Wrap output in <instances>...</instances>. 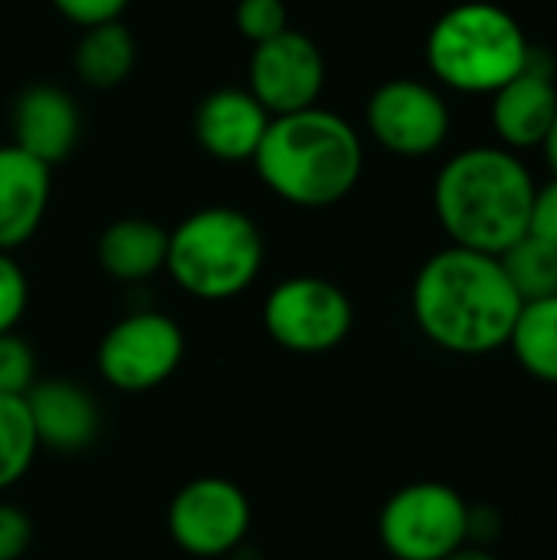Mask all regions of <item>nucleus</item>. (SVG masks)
Returning a JSON list of instances; mask_svg holds the SVG:
<instances>
[{"label": "nucleus", "mask_w": 557, "mask_h": 560, "mask_svg": "<svg viewBox=\"0 0 557 560\" xmlns=\"http://www.w3.org/2000/svg\"><path fill=\"white\" fill-rule=\"evenodd\" d=\"M529 39L519 20L489 0H466L450 7L427 36L430 72L469 95H489L522 72Z\"/></svg>", "instance_id": "obj_5"}, {"label": "nucleus", "mask_w": 557, "mask_h": 560, "mask_svg": "<svg viewBox=\"0 0 557 560\" xmlns=\"http://www.w3.org/2000/svg\"><path fill=\"white\" fill-rule=\"evenodd\" d=\"M36 351L16 331L0 335V397H26L36 384Z\"/></svg>", "instance_id": "obj_22"}, {"label": "nucleus", "mask_w": 557, "mask_h": 560, "mask_svg": "<svg viewBox=\"0 0 557 560\" xmlns=\"http://www.w3.org/2000/svg\"><path fill=\"white\" fill-rule=\"evenodd\" d=\"M23 400L43 450L72 456L89 450L102 430V413L95 397L69 377L36 381Z\"/></svg>", "instance_id": "obj_14"}, {"label": "nucleus", "mask_w": 557, "mask_h": 560, "mask_svg": "<svg viewBox=\"0 0 557 560\" xmlns=\"http://www.w3.org/2000/svg\"><path fill=\"white\" fill-rule=\"evenodd\" d=\"M509 348L525 374L542 384H557V295L522 305Z\"/></svg>", "instance_id": "obj_19"}, {"label": "nucleus", "mask_w": 557, "mask_h": 560, "mask_svg": "<svg viewBox=\"0 0 557 560\" xmlns=\"http://www.w3.org/2000/svg\"><path fill=\"white\" fill-rule=\"evenodd\" d=\"M98 266L115 282H148L167 262V230L144 217H125L102 230Z\"/></svg>", "instance_id": "obj_17"}, {"label": "nucleus", "mask_w": 557, "mask_h": 560, "mask_svg": "<svg viewBox=\"0 0 557 560\" xmlns=\"http://www.w3.org/2000/svg\"><path fill=\"white\" fill-rule=\"evenodd\" d=\"M502 538V512L496 505H469L466 515V545L492 548Z\"/></svg>", "instance_id": "obj_28"}, {"label": "nucleus", "mask_w": 557, "mask_h": 560, "mask_svg": "<svg viewBox=\"0 0 557 560\" xmlns=\"http://www.w3.org/2000/svg\"><path fill=\"white\" fill-rule=\"evenodd\" d=\"M39 440L23 397H0V495L13 489L33 466Z\"/></svg>", "instance_id": "obj_21"}, {"label": "nucleus", "mask_w": 557, "mask_h": 560, "mask_svg": "<svg viewBox=\"0 0 557 560\" xmlns=\"http://www.w3.org/2000/svg\"><path fill=\"white\" fill-rule=\"evenodd\" d=\"M499 262L522 305L557 295V249L542 243L538 236L525 233L519 243L499 253Z\"/></svg>", "instance_id": "obj_20"}, {"label": "nucleus", "mask_w": 557, "mask_h": 560, "mask_svg": "<svg viewBox=\"0 0 557 560\" xmlns=\"http://www.w3.org/2000/svg\"><path fill=\"white\" fill-rule=\"evenodd\" d=\"M187 351L181 325L154 308L118 318L98 341L95 368L121 394H148L174 377Z\"/></svg>", "instance_id": "obj_7"}, {"label": "nucleus", "mask_w": 557, "mask_h": 560, "mask_svg": "<svg viewBox=\"0 0 557 560\" xmlns=\"http://www.w3.org/2000/svg\"><path fill=\"white\" fill-rule=\"evenodd\" d=\"M13 144L43 164H62L82 138V112L62 85H26L13 102Z\"/></svg>", "instance_id": "obj_13"}, {"label": "nucleus", "mask_w": 557, "mask_h": 560, "mask_svg": "<svg viewBox=\"0 0 557 560\" xmlns=\"http://www.w3.org/2000/svg\"><path fill=\"white\" fill-rule=\"evenodd\" d=\"M371 138L401 158L433 154L450 135V108L443 95L417 79H391L368 98Z\"/></svg>", "instance_id": "obj_10"}, {"label": "nucleus", "mask_w": 557, "mask_h": 560, "mask_svg": "<svg viewBox=\"0 0 557 560\" xmlns=\"http://www.w3.org/2000/svg\"><path fill=\"white\" fill-rule=\"evenodd\" d=\"M33 545V522L30 515L13 505L0 502V560H20Z\"/></svg>", "instance_id": "obj_25"}, {"label": "nucleus", "mask_w": 557, "mask_h": 560, "mask_svg": "<svg viewBox=\"0 0 557 560\" xmlns=\"http://www.w3.org/2000/svg\"><path fill=\"white\" fill-rule=\"evenodd\" d=\"M259 180L286 203L322 210L345 200L364 171L358 131L328 108H302L269 118L253 154Z\"/></svg>", "instance_id": "obj_2"}, {"label": "nucleus", "mask_w": 557, "mask_h": 560, "mask_svg": "<svg viewBox=\"0 0 557 560\" xmlns=\"http://www.w3.org/2000/svg\"><path fill=\"white\" fill-rule=\"evenodd\" d=\"M446 560H499L492 555V548H476V545H463L456 555H450Z\"/></svg>", "instance_id": "obj_29"}, {"label": "nucleus", "mask_w": 557, "mask_h": 560, "mask_svg": "<svg viewBox=\"0 0 557 560\" xmlns=\"http://www.w3.org/2000/svg\"><path fill=\"white\" fill-rule=\"evenodd\" d=\"M535 180L506 148H466L437 174L433 207L453 246L499 256L529 233Z\"/></svg>", "instance_id": "obj_3"}, {"label": "nucleus", "mask_w": 557, "mask_h": 560, "mask_svg": "<svg viewBox=\"0 0 557 560\" xmlns=\"http://www.w3.org/2000/svg\"><path fill=\"white\" fill-rule=\"evenodd\" d=\"M69 23L76 26H98L108 20H121L128 0H49Z\"/></svg>", "instance_id": "obj_26"}, {"label": "nucleus", "mask_w": 557, "mask_h": 560, "mask_svg": "<svg viewBox=\"0 0 557 560\" xmlns=\"http://www.w3.org/2000/svg\"><path fill=\"white\" fill-rule=\"evenodd\" d=\"M529 233L538 236L542 243L557 249V177L552 184H545L542 190H535V203H532V220H529Z\"/></svg>", "instance_id": "obj_27"}, {"label": "nucleus", "mask_w": 557, "mask_h": 560, "mask_svg": "<svg viewBox=\"0 0 557 560\" xmlns=\"http://www.w3.org/2000/svg\"><path fill=\"white\" fill-rule=\"evenodd\" d=\"M138 62V43L131 30L121 20H108L98 26H85L76 52H72V69L89 89H115L121 85Z\"/></svg>", "instance_id": "obj_18"}, {"label": "nucleus", "mask_w": 557, "mask_h": 560, "mask_svg": "<svg viewBox=\"0 0 557 560\" xmlns=\"http://www.w3.org/2000/svg\"><path fill=\"white\" fill-rule=\"evenodd\" d=\"M469 502L446 482L397 489L381 515L378 538L394 560H446L466 545Z\"/></svg>", "instance_id": "obj_6"}, {"label": "nucleus", "mask_w": 557, "mask_h": 560, "mask_svg": "<svg viewBox=\"0 0 557 560\" xmlns=\"http://www.w3.org/2000/svg\"><path fill=\"white\" fill-rule=\"evenodd\" d=\"M253 525L246 492L220 476H200L177 489L167 505L171 541L200 560H217L243 548Z\"/></svg>", "instance_id": "obj_9"}, {"label": "nucleus", "mask_w": 557, "mask_h": 560, "mask_svg": "<svg viewBox=\"0 0 557 560\" xmlns=\"http://www.w3.org/2000/svg\"><path fill=\"white\" fill-rule=\"evenodd\" d=\"M263 325L292 354H325L351 335L355 308L341 285L322 276H292L266 295Z\"/></svg>", "instance_id": "obj_8"}, {"label": "nucleus", "mask_w": 557, "mask_h": 560, "mask_svg": "<svg viewBox=\"0 0 557 560\" xmlns=\"http://www.w3.org/2000/svg\"><path fill=\"white\" fill-rule=\"evenodd\" d=\"M269 118L272 115L259 105V98L250 89H213L197 105L194 135L210 158L223 164H240L253 161L269 128Z\"/></svg>", "instance_id": "obj_15"}, {"label": "nucleus", "mask_w": 557, "mask_h": 560, "mask_svg": "<svg viewBox=\"0 0 557 560\" xmlns=\"http://www.w3.org/2000/svg\"><path fill=\"white\" fill-rule=\"evenodd\" d=\"M266 240L240 207H200L167 230V276L200 302L243 295L263 272Z\"/></svg>", "instance_id": "obj_4"}, {"label": "nucleus", "mask_w": 557, "mask_h": 560, "mask_svg": "<svg viewBox=\"0 0 557 560\" xmlns=\"http://www.w3.org/2000/svg\"><path fill=\"white\" fill-rule=\"evenodd\" d=\"M233 23L240 36H246L256 46L289 30V10L282 0H240L233 10Z\"/></svg>", "instance_id": "obj_23"}, {"label": "nucleus", "mask_w": 557, "mask_h": 560, "mask_svg": "<svg viewBox=\"0 0 557 560\" xmlns=\"http://www.w3.org/2000/svg\"><path fill=\"white\" fill-rule=\"evenodd\" d=\"M410 312L427 341L450 354L479 358L509 345L522 299L506 279L499 256L450 246L420 266Z\"/></svg>", "instance_id": "obj_1"}, {"label": "nucleus", "mask_w": 557, "mask_h": 560, "mask_svg": "<svg viewBox=\"0 0 557 560\" xmlns=\"http://www.w3.org/2000/svg\"><path fill=\"white\" fill-rule=\"evenodd\" d=\"M557 115L555 59L529 46L525 66L492 92V125L509 148H538Z\"/></svg>", "instance_id": "obj_12"}, {"label": "nucleus", "mask_w": 557, "mask_h": 560, "mask_svg": "<svg viewBox=\"0 0 557 560\" xmlns=\"http://www.w3.org/2000/svg\"><path fill=\"white\" fill-rule=\"evenodd\" d=\"M30 302V282L26 272L20 269V262L0 249V335L13 331L26 312Z\"/></svg>", "instance_id": "obj_24"}, {"label": "nucleus", "mask_w": 557, "mask_h": 560, "mask_svg": "<svg viewBox=\"0 0 557 560\" xmlns=\"http://www.w3.org/2000/svg\"><path fill=\"white\" fill-rule=\"evenodd\" d=\"M542 148H545V158H548V164H552V171H555L557 177V115L555 121H552V128H548V135H545V141H542Z\"/></svg>", "instance_id": "obj_30"}, {"label": "nucleus", "mask_w": 557, "mask_h": 560, "mask_svg": "<svg viewBox=\"0 0 557 560\" xmlns=\"http://www.w3.org/2000/svg\"><path fill=\"white\" fill-rule=\"evenodd\" d=\"M325 89V56L318 43L299 30L256 43L250 56V92L276 118L318 105Z\"/></svg>", "instance_id": "obj_11"}, {"label": "nucleus", "mask_w": 557, "mask_h": 560, "mask_svg": "<svg viewBox=\"0 0 557 560\" xmlns=\"http://www.w3.org/2000/svg\"><path fill=\"white\" fill-rule=\"evenodd\" d=\"M49 164L16 144H0V249L30 243L49 207Z\"/></svg>", "instance_id": "obj_16"}]
</instances>
